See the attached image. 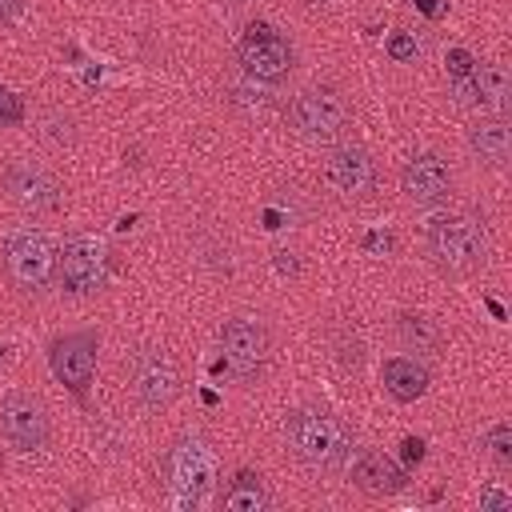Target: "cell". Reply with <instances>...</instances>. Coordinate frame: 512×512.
<instances>
[{
  "instance_id": "83f0119b",
  "label": "cell",
  "mask_w": 512,
  "mask_h": 512,
  "mask_svg": "<svg viewBox=\"0 0 512 512\" xmlns=\"http://www.w3.org/2000/svg\"><path fill=\"white\" fill-rule=\"evenodd\" d=\"M404 456H408V460H420V456H424V440L408 436V440H404Z\"/></svg>"
},
{
  "instance_id": "44dd1931",
  "label": "cell",
  "mask_w": 512,
  "mask_h": 512,
  "mask_svg": "<svg viewBox=\"0 0 512 512\" xmlns=\"http://www.w3.org/2000/svg\"><path fill=\"white\" fill-rule=\"evenodd\" d=\"M36 136H40L48 148L64 152V148L76 144V120H72L64 108H44L40 120H36Z\"/></svg>"
},
{
  "instance_id": "603a6c76",
  "label": "cell",
  "mask_w": 512,
  "mask_h": 512,
  "mask_svg": "<svg viewBox=\"0 0 512 512\" xmlns=\"http://www.w3.org/2000/svg\"><path fill=\"white\" fill-rule=\"evenodd\" d=\"M488 452L500 460V464H508L512 460V424L508 420H500V424H492V432H488Z\"/></svg>"
},
{
  "instance_id": "9a60e30c",
  "label": "cell",
  "mask_w": 512,
  "mask_h": 512,
  "mask_svg": "<svg viewBox=\"0 0 512 512\" xmlns=\"http://www.w3.org/2000/svg\"><path fill=\"white\" fill-rule=\"evenodd\" d=\"M400 188L412 204H444L452 196V168L436 152H416L400 172Z\"/></svg>"
},
{
  "instance_id": "ffe728a7",
  "label": "cell",
  "mask_w": 512,
  "mask_h": 512,
  "mask_svg": "<svg viewBox=\"0 0 512 512\" xmlns=\"http://www.w3.org/2000/svg\"><path fill=\"white\" fill-rule=\"evenodd\" d=\"M220 504L228 508V512H264L272 500H268V488H264V480L256 476V472H236V480L224 488V496H220Z\"/></svg>"
},
{
  "instance_id": "2e32d148",
  "label": "cell",
  "mask_w": 512,
  "mask_h": 512,
  "mask_svg": "<svg viewBox=\"0 0 512 512\" xmlns=\"http://www.w3.org/2000/svg\"><path fill=\"white\" fill-rule=\"evenodd\" d=\"M468 148L488 168H508V160H512V124H508V116L484 112L480 120H472L468 124Z\"/></svg>"
},
{
  "instance_id": "8992f818",
  "label": "cell",
  "mask_w": 512,
  "mask_h": 512,
  "mask_svg": "<svg viewBox=\"0 0 512 512\" xmlns=\"http://www.w3.org/2000/svg\"><path fill=\"white\" fill-rule=\"evenodd\" d=\"M0 184H4V196H8L20 212H28V216L56 212V208H60V200H64L60 180H56L44 164L24 160V156H16V160H8V164H4Z\"/></svg>"
},
{
  "instance_id": "1f68e13d",
  "label": "cell",
  "mask_w": 512,
  "mask_h": 512,
  "mask_svg": "<svg viewBox=\"0 0 512 512\" xmlns=\"http://www.w3.org/2000/svg\"><path fill=\"white\" fill-rule=\"evenodd\" d=\"M304 4H312V8H320V4H332V0H304Z\"/></svg>"
},
{
  "instance_id": "ac0fdd59",
  "label": "cell",
  "mask_w": 512,
  "mask_h": 512,
  "mask_svg": "<svg viewBox=\"0 0 512 512\" xmlns=\"http://www.w3.org/2000/svg\"><path fill=\"white\" fill-rule=\"evenodd\" d=\"M380 380H384V392L400 404H412L428 392V368L412 356H388L380 364Z\"/></svg>"
},
{
  "instance_id": "9c48e42d",
  "label": "cell",
  "mask_w": 512,
  "mask_h": 512,
  "mask_svg": "<svg viewBox=\"0 0 512 512\" xmlns=\"http://www.w3.org/2000/svg\"><path fill=\"white\" fill-rule=\"evenodd\" d=\"M132 392L148 412H164L172 408V400L180 396V368L172 360L168 348L160 344H144L132 356Z\"/></svg>"
},
{
  "instance_id": "7c38bea8",
  "label": "cell",
  "mask_w": 512,
  "mask_h": 512,
  "mask_svg": "<svg viewBox=\"0 0 512 512\" xmlns=\"http://www.w3.org/2000/svg\"><path fill=\"white\" fill-rule=\"evenodd\" d=\"M48 364H52V376L72 396H84L92 384V372H96V336H88V332L56 336L48 344Z\"/></svg>"
},
{
  "instance_id": "5bb4252c",
  "label": "cell",
  "mask_w": 512,
  "mask_h": 512,
  "mask_svg": "<svg viewBox=\"0 0 512 512\" xmlns=\"http://www.w3.org/2000/svg\"><path fill=\"white\" fill-rule=\"evenodd\" d=\"M452 92H456L460 104L480 108V112H492V116H504L508 104H512V80H508L504 64H484L472 76L452 80Z\"/></svg>"
},
{
  "instance_id": "5b68a950",
  "label": "cell",
  "mask_w": 512,
  "mask_h": 512,
  "mask_svg": "<svg viewBox=\"0 0 512 512\" xmlns=\"http://www.w3.org/2000/svg\"><path fill=\"white\" fill-rule=\"evenodd\" d=\"M284 120L292 124V132L308 144H336L344 132H348V104L336 88L328 84H316V88H304L288 100L284 108Z\"/></svg>"
},
{
  "instance_id": "4316f807",
  "label": "cell",
  "mask_w": 512,
  "mask_h": 512,
  "mask_svg": "<svg viewBox=\"0 0 512 512\" xmlns=\"http://www.w3.org/2000/svg\"><path fill=\"white\" fill-rule=\"evenodd\" d=\"M512 500L504 496V492H484V500H480V508H508Z\"/></svg>"
},
{
  "instance_id": "f546056e",
  "label": "cell",
  "mask_w": 512,
  "mask_h": 512,
  "mask_svg": "<svg viewBox=\"0 0 512 512\" xmlns=\"http://www.w3.org/2000/svg\"><path fill=\"white\" fill-rule=\"evenodd\" d=\"M364 248H392V236H364Z\"/></svg>"
},
{
  "instance_id": "d4e9b609",
  "label": "cell",
  "mask_w": 512,
  "mask_h": 512,
  "mask_svg": "<svg viewBox=\"0 0 512 512\" xmlns=\"http://www.w3.org/2000/svg\"><path fill=\"white\" fill-rule=\"evenodd\" d=\"M472 72H476V60H472L464 48H452V52H448V76L460 80V76H472Z\"/></svg>"
},
{
  "instance_id": "cb8c5ba5",
  "label": "cell",
  "mask_w": 512,
  "mask_h": 512,
  "mask_svg": "<svg viewBox=\"0 0 512 512\" xmlns=\"http://www.w3.org/2000/svg\"><path fill=\"white\" fill-rule=\"evenodd\" d=\"M20 120H24V104H20V96H12V92L0 84V128L20 124Z\"/></svg>"
},
{
  "instance_id": "484cf974",
  "label": "cell",
  "mask_w": 512,
  "mask_h": 512,
  "mask_svg": "<svg viewBox=\"0 0 512 512\" xmlns=\"http://www.w3.org/2000/svg\"><path fill=\"white\" fill-rule=\"evenodd\" d=\"M388 52H392L396 60H412V56H416V40H412L408 32H392V40H388Z\"/></svg>"
},
{
  "instance_id": "f1b7e54d",
  "label": "cell",
  "mask_w": 512,
  "mask_h": 512,
  "mask_svg": "<svg viewBox=\"0 0 512 512\" xmlns=\"http://www.w3.org/2000/svg\"><path fill=\"white\" fill-rule=\"evenodd\" d=\"M20 12V0H0V24H8Z\"/></svg>"
},
{
  "instance_id": "ba28073f",
  "label": "cell",
  "mask_w": 512,
  "mask_h": 512,
  "mask_svg": "<svg viewBox=\"0 0 512 512\" xmlns=\"http://www.w3.org/2000/svg\"><path fill=\"white\" fill-rule=\"evenodd\" d=\"M292 60H296L292 44L268 24H252L236 44V64L244 68L248 80H260V84H280L292 72Z\"/></svg>"
},
{
  "instance_id": "277c9868",
  "label": "cell",
  "mask_w": 512,
  "mask_h": 512,
  "mask_svg": "<svg viewBox=\"0 0 512 512\" xmlns=\"http://www.w3.org/2000/svg\"><path fill=\"white\" fill-rule=\"evenodd\" d=\"M56 256H60V248L40 228H12L4 236V248H0L4 276L20 292H44L56 276Z\"/></svg>"
},
{
  "instance_id": "d6986e66",
  "label": "cell",
  "mask_w": 512,
  "mask_h": 512,
  "mask_svg": "<svg viewBox=\"0 0 512 512\" xmlns=\"http://www.w3.org/2000/svg\"><path fill=\"white\" fill-rule=\"evenodd\" d=\"M396 336H400V344H404L408 352H424V356H432V352L444 344L436 320L424 316V312H400V316H396Z\"/></svg>"
},
{
  "instance_id": "7a4b0ae2",
  "label": "cell",
  "mask_w": 512,
  "mask_h": 512,
  "mask_svg": "<svg viewBox=\"0 0 512 512\" xmlns=\"http://www.w3.org/2000/svg\"><path fill=\"white\" fill-rule=\"evenodd\" d=\"M216 488V452L204 436L184 432L164 452V500L176 512H196L212 500Z\"/></svg>"
},
{
  "instance_id": "6da1fadb",
  "label": "cell",
  "mask_w": 512,
  "mask_h": 512,
  "mask_svg": "<svg viewBox=\"0 0 512 512\" xmlns=\"http://www.w3.org/2000/svg\"><path fill=\"white\" fill-rule=\"evenodd\" d=\"M284 440L300 464L320 468V472H336L352 456V432L344 428V420L336 412H328L320 404L292 408L284 416Z\"/></svg>"
},
{
  "instance_id": "7402d4cb",
  "label": "cell",
  "mask_w": 512,
  "mask_h": 512,
  "mask_svg": "<svg viewBox=\"0 0 512 512\" xmlns=\"http://www.w3.org/2000/svg\"><path fill=\"white\" fill-rule=\"evenodd\" d=\"M228 100L236 108H244L248 116H264L272 108V96L268 92H252V84H228Z\"/></svg>"
},
{
  "instance_id": "30bf717a",
  "label": "cell",
  "mask_w": 512,
  "mask_h": 512,
  "mask_svg": "<svg viewBox=\"0 0 512 512\" xmlns=\"http://www.w3.org/2000/svg\"><path fill=\"white\" fill-rule=\"evenodd\" d=\"M56 276H60V288L68 296H96L104 288V276H108V256H104V244L96 236H68L64 240V252L56 256Z\"/></svg>"
},
{
  "instance_id": "4dcf8cb0",
  "label": "cell",
  "mask_w": 512,
  "mask_h": 512,
  "mask_svg": "<svg viewBox=\"0 0 512 512\" xmlns=\"http://www.w3.org/2000/svg\"><path fill=\"white\" fill-rule=\"evenodd\" d=\"M228 4H232V8H244V4H252V0H228Z\"/></svg>"
},
{
  "instance_id": "3957f363",
  "label": "cell",
  "mask_w": 512,
  "mask_h": 512,
  "mask_svg": "<svg viewBox=\"0 0 512 512\" xmlns=\"http://www.w3.org/2000/svg\"><path fill=\"white\" fill-rule=\"evenodd\" d=\"M424 252L448 276H468L488 264V228L468 212H440L424 224Z\"/></svg>"
},
{
  "instance_id": "8fae6325",
  "label": "cell",
  "mask_w": 512,
  "mask_h": 512,
  "mask_svg": "<svg viewBox=\"0 0 512 512\" xmlns=\"http://www.w3.org/2000/svg\"><path fill=\"white\" fill-rule=\"evenodd\" d=\"M0 436L12 452H36L48 444V412L36 396L12 392L0 400Z\"/></svg>"
},
{
  "instance_id": "e0dca14e",
  "label": "cell",
  "mask_w": 512,
  "mask_h": 512,
  "mask_svg": "<svg viewBox=\"0 0 512 512\" xmlns=\"http://www.w3.org/2000/svg\"><path fill=\"white\" fill-rule=\"evenodd\" d=\"M352 484L360 492H368V496H392V492H404L408 488V472L392 456L368 448V452H360L352 460Z\"/></svg>"
},
{
  "instance_id": "52a82bcc",
  "label": "cell",
  "mask_w": 512,
  "mask_h": 512,
  "mask_svg": "<svg viewBox=\"0 0 512 512\" xmlns=\"http://www.w3.org/2000/svg\"><path fill=\"white\" fill-rule=\"evenodd\" d=\"M220 364L244 380V384H256L264 364H268V332L260 320H248V316H232L220 324Z\"/></svg>"
},
{
  "instance_id": "4fadbf2b",
  "label": "cell",
  "mask_w": 512,
  "mask_h": 512,
  "mask_svg": "<svg viewBox=\"0 0 512 512\" xmlns=\"http://www.w3.org/2000/svg\"><path fill=\"white\" fill-rule=\"evenodd\" d=\"M324 180L344 200H372V192H376V160L360 144H340L324 160Z\"/></svg>"
}]
</instances>
